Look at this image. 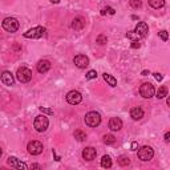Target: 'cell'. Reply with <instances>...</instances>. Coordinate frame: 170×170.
<instances>
[{"label":"cell","mask_w":170,"mask_h":170,"mask_svg":"<svg viewBox=\"0 0 170 170\" xmlns=\"http://www.w3.org/2000/svg\"><path fill=\"white\" fill-rule=\"evenodd\" d=\"M2 27H3L4 31L9 32V34H15V32L19 29L20 24H19V21L16 20L15 17H7V19H4V20H3Z\"/></svg>","instance_id":"1"},{"label":"cell","mask_w":170,"mask_h":170,"mask_svg":"<svg viewBox=\"0 0 170 170\" xmlns=\"http://www.w3.org/2000/svg\"><path fill=\"white\" fill-rule=\"evenodd\" d=\"M85 124L91 128H96L101 124V116L97 112H89L85 114Z\"/></svg>","instance_id":"2"},{"label":"cell","mask_w":170,"mask_h":170,"mask_svg":"<svg viewBox=\"0 0 170 170\" xmlns=\"http://www.w3.org/2000/svg\"><path fill=\"white\" fill-rule=\"evenodd\" d=\"M44 35H45L44 27H35V28H31L29 31L24 32V37H27V39H40Z\"/></svg>","instance_id":"3"},{"label":"cell","mask_w":170,"mask_h":170,"mask_svg":"<svg viewBox=\"0 0 170 170\" xmlns=\"http://www.w3.org/2000/svg\"><path fill=\"white\" fill-rule=\"evenodd\" d=\"M16 78L19 80L20 83H29L31 81V78H32V72L28 68L25 67H21V68H19L17 69V72H16Z\"/></svg>","instance_id":"4"},{"label":"cell","mask_w":170,"mask_h":170,"mask_svg":"<svg viewBox=\"0 0 170 170\" xmlns=\"http://www.w3.org/2000/svg\"><path fill=\"white\" fill-rule=\"evenodd\" d=\"M49 125V120L48 117H45L44 114L42 116H37L35 119V122H34V126L37 132H45L47 128Z\"/></svg>","instance_id":"5"},{"label":"cell","mask_w":170,"mask_h":170,"mask_svg":"<svg viewBox=\"0 0 170 170\" xmlns=\"http://www.w3.org/2000/svg\"><path fill=\"white\" fill-rule=\"evenodd\" d=\"M138 158L141 159V161H150V159L153 158V155H154V150L150 148V146H142L141 149H138Z\"/></svg>","instance_id":"6"},{"label":"cell","mask_w":170,"mask_h":170,"mask_svg":"<svg viewBox=\"0 0 170 170\" xmlns=\"http://www.w3.org/2000/svg\"><path fill=\"white\" fill-rule=\"evenodd\" d=\"M155 93V89H154V85L150 84V83H144L140 88V94L144 98H150L153 97Z\"/></svg>","instance_id":"7"},{"label":"cell","mask_w":170,"mask_h":170,"mask_svg":"<svg viewBox=\"0 0 170 170\" xmlns=\"http://www.w3.org/2000/svg\"><path fill=\"white\" fill-rule=\"evenodd\" d=\"M27 149H28V153L32 154V155H39L42 153V144L40 141H31L29 144L27 145Z\"/></svg>","instance_id":"8"},{"label":"cell","mask_w":170,"mask_h":170,"mask_svg":"<svg viewBox=\"0 0 170 170\" xmlns=\"http://www.w3.org/2000/svg\"><path fill=\"white\" fill-rule=\"evenodd\" d=\"M67 101L70 104V105H77L83 101V96L78 91H70L67 94Z\"/></svg>","instance_id":"9"},{"label":"cell","mask_w":170,"mask_h":170,"mask_svg":"<svg viewBox=\"0 0 170 170\" xmlns=\"http://www.w3.org/2000/svg\"><path fill=\"white\" fill-rule=\"evenodd\" d=\"M73 63L77 68H85L89 65V59L85 55H77V56H74Z\"/></svg>","instance_id":"10"},{"label":"cell","mask_w":170,"mask_h":170,"mask_svg":"<svg viewBox=\"0 0 170 170\" xmlns=\"http://www.w3.org/2000/svg\"><path fill=\"white\" fill-rule=\"evenodd\" d=\"M96 155H97V150L92 148V146H88V148L83 150V158L85 161H93L96 158Z\"/></svg>","instance_id":"11"},{"label":"cell","mask_w":170,"mask_h":170,"mask_svg":"<svg viewBox=\"0 0 170 170\" xmlns=\"http://www.w3.org/2000/svg\"><path fill=\"white\" fill-rule=\"evenodd\" d=\"M0 80H2V83L4 85H7V87H12L13 83H15V78H13L12 73L9 72V70H4L2 73V76H0Z\"/></svg>","instance_id":"12"},{"label":"cell","mask_w":170,"mask_h":170,"mask_svg":"<svg viewBox=\"0 0 170 170\" xmlns=\"http://www.w3.org/2000/svg\"><path fill=\"white\" fill-rule=\"evenodd\" d=\"M7 163H8L11 168H15V169H23V170L28 169V165L24 163V162H20L16 157H9V158L7 159Z\"/></svg>","instance_id":"13"},{"label":"cell","mask_w":170,"mask_h":170,"mask_svg":"<svg viewBox=\"0 0 170 170\" xmlns=\"http://www.w3.org/2000/svg\"><path fill=\"white\" fill-rule=\"evenodd\" d=\"M134 32H136V34L138 35L140 37H145L146 35H148V32H149V27H148V24H146V23L140 21L138 24L136 25Z\"/></svg>","instance_id":"14"},{"label":"cell","mask_w":170,"mask_h":170,"mask_svg":"<svg viewBox=\"0 0 170 170\" xmlns=\"http://www.w3.org/2000/svg\"><path fill=\"white\" fill-rule=\"evenodd\" d=\"M121 128H122L121 119H119V117H112V119L109 120V129L110 130L117 132V130H120Z\"/></svg>","instance_id":"15"},{"label":"cell","mask_w":170,"mask_h":170,"mask_svg":"<svg viewBox=\"0 0 170 170\" xmlns=\"http://www.w3.org/2000/svg\"><path fill=\"white\" fill-rule=\"evenodd\" d=\"M130 117L133 120L136 121H138L141 120L144 117V109L141 106H134V108H132V110H130Z\"/></svg>","instance_id":"16"},{"label":"cell","mask_w":170,"mask_h":170,"mask_svg":"<svg viewBox=\"0 0 170 170\" xmlns=\"http://www.w3.org/2000/svg\"><path fill=\"white\" fill-rule=\"evenodd\" d=\"M51 67H52V64L48 60H41V61H39V64H37L36 68H37V72L39 73H45L51 69Z\"/></svg>","instance_id":"17"},{"label":"cell","mask_w":170,"mask_h":170,"mask_svg":"<svg viewBox=\"0 0 170 170\" xmlns=\"http://www.w3.org/2000/svg\"><path fill=\"white\" fill-rule=\"evenodd\" d=\"M85 25V21L83 20L81 17H76V19H73V21H72V24H70V27L73 28V29H76V31H80V29H83Z\"/></svg>","instance_id":"18"},{"label":"cell","mask_w":170,"mask_h":170,"mask_svg":"<svg viewBox=\"0 0 170 170\" xmlns=\"http://www.w3.org/2000/svg\"><path fill=\"white\" fill-rule=\"evenodd\" d=\"M149 6L154 9H159L165 6V0H148Z\"/></svg>","instance_id":"19"},{"label":"cell","mask_w":170,"mask_h":170,"mask_svg":"<svg viewBox=\"0 0 170 170\" xmlns=\"http://www.w3.org/2000/svg\"><path fill=\"white\" fill-rule=\"evenodd\" d=\"M101 166H102L104 169L112 168V159H110L109 155H104V157L101 158Z\"/></svg>","instance_id":"20"},{"label":"cell","mask_w":170,"mask_h":170,"mask_svg":"<svg viewBox=\"0 0 170 170\" xmlns=\"http://www.w3.org/2000/svg\"><path fill=\"white\" fill-rule=\"evenodd\" d=\"M104 80L108 83V85H110V87H116L117 85V80L112 76V74H108V73H104Z\"/></svg>","instance_id":"21"},{"label":"cell","mask_w":170,"mask_h":170,"mask_svg":"<svg viewBox=\"0 0 170 170\" xmlns=\"http://www.w3.org/2000/svg\"><path fill=\"white\" fill-rule=\"evenodd\" d=\"M74 138H76L77 141H84L85 138H87V134H85V132L84 130H81V129H77L76 132H74Z\"/></svg>","instance_id":"22"},{"label":"cell","mask_w":170,"mask_h":170,"mask_svg":"<svg viewBox=\"0 0 170 170\" xmlns=\"http://www.w3.org/2000/svg\"><path fill=\"white\" fill-rule=\"evenodd\" d=\"M168 96V88L166 87H159V89L157 91V98H165Z\"/></svg>","instance_id":"23"},{"label":"cell","mask_w":170,"mask_h":170,"mask_svg":"<svg viewBox=\"0 0 170 170\" xmlns=\"http://www.w3.org/2000/svg\"><path fill=\"white\" fill-rule=\"evenodd\" d=\"M102 138H104V144H106V145H110V144L116 142V138H114V136L113 134H105Z\"/></svg>","instance_id":"24"},{"label":"cell","mask_w":170,"mask_h":170,"mask_svg":"<svg viewBox=\"0 0 170 170\" xmlns=\"http://www.w3.org/2000/svg\"><path fill=\"white\" fill-rule=\"evenodd\" d=\"M106 41H108V39H106L105 35H98L97 39H96V42H97V44H100V45L106 44Z\"/></svg>","instance_id":"25"},{"label":"cell","mask_w":170,"mask_h":170,"mask_svg":"<svg viewBox=\"0 0 170 170\" xmlns=\"http://www.w3.org/2000/svg\"><path fill=\"white\" fill-rule=\"evenodd\" d=\"M119 163H120V166H128V165L130 163V161L128 157H124V155H122V157L119 158Z\"/></svg>","instance_id":"26"},{"label":"cell","mask_w":170,"mask_h":170,"mask_svg":"<svg viewBox=\"0 0 170 170\" xmlns=\"http://www.w3.org/2000/svg\"><path fill=\"white\" fill-rule=\"evenodd\" d=\"M126 37H128V39H130L132 41H133V40H138V39H140V36L137 35L134 31H133V32H128V34H126Z\"/></svg>","instance_id":"27"},{"label":"cell","mask_w":170,"mask_h":170,"mask_svg":"<svg viewBox=\"0 0 170 170\" xmlns=\"http://www.w3.org/2000/svg\"><path fill=\"white\" fill-rule=\"evenodd\" d=\"M130 6L133 8H141L142 3H141V0H130Z\"/></svg>","instance_id":"28"},{"label":"cell","mask_w":170,"mask_h":170,"mask_svg":"<svg viewBox=\"0 0 170 170\" xmlns=\"http://www.w3.org/2000/svg\"><path fill=\"white\" fill-rule=\"evenodd\" d=\"M97 77V72L96 70H89V72L87 73V80H93Z\"/></svg>","instance_id":"29"},{"label":"cell","mask_w":170,"mask_h":170,"mask_svg":"<svg viewBox=\"0 0 170 170\" xmlns=\"http://www.w3.org/2000/svg\"><path fill=\"white\" fill-rule=\"evenodd\" d=\"M109 13V15H114V13H116V11H114V9H113L112 7H106L105 9H102V11H101V15H105V13Z\"/></svg>","instance_id":"30"},{"label":"cell","mask_w":170,"mask_h":170,"mask_svg":"<svg viewBox=\"0 0 170 170\" xmlns=\"http://www.w3.org/2000/svg\"><path fill=\"white\" fill-rule=\"evenodd\" d=\"M158 36L161 37V40H162V41H168V39H169V35H168V32H166V31H161V32L158 34Z\"/></svg>","instance_id":"31"},{"label":"cell","mask_w":170,"mask_h":170,"mask_svg":"<svg viewBox=\"0 0 170 170\" xmlns=\"http://www.w3.org/2000/svg\"><path fill=\"white\" fill-rule=\"evenodd\" d=\"M40 112L41 113H45V114H49V116L53 114V110L49 109V108H44V106H40Z\"/></svg>","instance_id":"32"},{"label":"cell","mask_w":170,"mask_h":170,"mask_svg":"<svg viewBox=\"0 0 170 170\" xmlns=\"http://www.w3.org/2000/svg\"><path fill=\"white\" fill-rule=\"evenodd\" d=\"M132 48H140L138 40H133V41H132Z\"/></svg>","instance_id":"33"},{"label":"cell","mask_w":170,"mask_h":170,"mask_svg":"<svg viewBox=\"0 0 170 170\" xmlns=\"http://www.w3.org/2000/svg\"><path fill=\"white\" fill-rule=\"evenodd\" d=\"M154 77H155V80H157V81H162V74L161 73H154Z\"/></svg>","instance_id":"34"},{"label":"cell","mask_w":170,"mask_h":170,"mask_svg":"<svg viewBox=\"0 0 170 170\" xmlns=\"http://www.w3.org/2000/svg\"><path fill=\"white\" fill-rule=\"evenodd\" d=\"M137 148H138V144H137V142H132V150H133V152H134V150H137Z\"/></svg>","instance_id":"35"},{"label":"cell","mask_w":170,"mask_h":170,"mask_svg":"<svg viewBox=\"0 0 170 170\" xmlns=\"http://www.w3.org/2000/svg\"><path fill=\"white\" fill-rule=\"evenodd\" d=\"M165 141H166V142L170 141V133H169V132H168V133H165Z\"/></svg>","instance_id":"36"},{"label":"cell","mask_w":170,"mask_h":170,"mask_svg":"<svg viewBox=\"0 0 170 170\" xmlns=\"http://www.w3.org/2000/svg\"><path fill=\"white\" fill-rule=\"evenodd\" d=\"M32 169H41V165H37V163H34V165H32V166H31Z\"/></svg>","instance_id":"37"},{"label":"cell","mask_w":170,"mask_h":170,"mask_svg":"<svg viewBox=\"0 0 170 170\" xmlns=\"http://www.w3.org/2000/svg\"><path fill=\"white\" fill-rule=\"evenodd\" d=\"M53 155H55V158H56V161H60V159H61V158L59 157V155H57V154H56V152H55V150H53Z\"/></svg>","instance_id":"38"},{"label":"cell","mask_w":170,"mask_h":170,"mask_svg":"<svg viewBox=\"0 0 170 170\" xmlns=\"http://www.w3.org/2000/svg\"><path fill=\"white\" fill-rule=\"evenodd\" d=\"M148 74H150L149 70H142V76H148Z\"/></svg>","instance_id":"39"},{"label":"cell","mask_w":170,"mask_h":170,"mask_svg":"<svg viewBox=\"0 0 170 170\" xmlns=\"http://www.w3.org/2000/svg\"><path fill=\"white\" fill-rule=\"evenodd\" d=\"M51 2H52V3H55V4H57V3L60 2V0H51Z\"/></svg>","instance_id":"40"},{"label":"cell","mask_w":170,"mask_h":170,"mask_svg":"<svg viewBox=\"0 0 170 170\" xmlns=\"http://www.w3.org/2000/svg\"><path fill=\"white\" fill-rule=\"evenodd\" d=\"M2 154H3V150H2V148H0V157H2Z\"/></svg>","instance_id":"41"}]
</instances>
